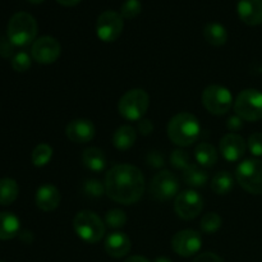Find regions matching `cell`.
Listing matches in <instances>:
<instances>
[{
  "label": "cell",
  "instance_id": "6da1fadb",
  "mask_svg": "<svg viewBox=\"0 0 262 262\" xmlns=\"http://www.w3.org/2000/svg\"><path fill=\"white\" fill-rule=\"evenodd\" d=\"M145 191V178L138 168L119 164L110 169L105 177V192L113 201L132 205L140 201Z\"/></svg>",
  "mask_w": 262,
  "mask_h": 262
},
{
  "label": "cell",
  "instance_id": "7a4b0ae2",
  "mask_svg": "<svg viewBox=\"0 0 262 262\" xmlns=\"http://www.w3.org/2000/svg\"><path fill=\"white\" fill-rule=\"evenodd\" d=\"M201 127L199 119L191 113H179L168 124V136L170 141L181 147H187L196 142L200 137Z\"/></svg>",
  "mask_w": 262,
  "mask_h": 262
},
{
  "label": "cell",
  "instance_id": "3957f363",
  "mask_svg": "<svg viewBox=\"0 0 262 262\" xmlns=\"http://www.w3.org/2000/svg\"><path fill=\"white\" fill-rule=\"evenodd\" d=\"M8 40L14 46H27L37 35V22L27 12H18L12 15L7 28Z\"/></svg>",
  "mask_w": 262,
  "mask_h": 262
},
{
  "label": "cell",
  "instance_id": "277c9868",
  "mask_svg": "<svg viewBox=\"0 0 262 262\" xmlns=\"http://www.w3.org/2000/svg\"><path fill=\"white\" fill-rule=\"evenodd\" d=\"M150 106V97L145 90L135 89L125 92L119 100V114L127 120H141Z\"/></svg>",
  "mask_w": 262,
  "mask_h": 262
},
{
  "label": "cell",
  "instance_id": "5b68a950",
  "mask_svg": "<svg viewBox=\"0 0 262 262\" xmlns=\"http://www.w3.org/2000/svg\"><path fill=\"white\" fill-rule=\"evenodd\" d=\"M77 235L87 243H97L104 238L105 224L92 211H79L73 219Z\"/></svg>",
  "mask_w": 262,
  "mask_h": 262
},
{
  "label": "cell",
  "instance_id": "8992f818",
  "mask_svg": "<svg viewBox=\"0 0 262 262\" xmlns=\"http://www.w3.org/2000/svg\"><path fill=\"white\" fill-rule=\"evenodd\" d=\"M234 112L241 119L247 122L262 119V92L253 89L241 92L234 101Z\"/></svg>",
  "mask_w": 262,
  "mask_h": 262
},
{
  "label": "cell",
  "instance_id": "52a82bcc",
  "mask_svg": "<svg viewBox=\"0 0 262 262\" xmlns=\"http://www.w3.org/2000/svg\"><path fill=\"white\" fill-rule=\"evenodd\" d=\"M235 177L245 191L251 194H262V161L245 160L238 165Z\"/></svg>",
  "mask_w": 262,
  "mask_h": 262
},
{
  "label": "cell",
  "instance_id": "ba28073f",
  "mask_svg": "<svg viewBox=\"0 0 262 262\" xmlns=\"http://www.w3.org/2000/svg\"><path fill=\"white\" fill-rule=\"evenodd\" d=\"M202 104L211 114L223 115L233 106V96L227 87L211 84L202 92Z\"/></svg>",
  "mask_w": 262,
  "mask_h": 262
},
{
  "label": "cell",
  "instance_id": "9c48e42d",
  "mask_svg": "<svg viewBox=\"0 0 262 262\" xmlns=\"http://www.w3.org/2000/svg\"><path fill=\"white\" fill-rule=\"evenodd\" d=\"M123 17L115 10H105L99 15L96 22V32L100 40L113 42L123 32Z\"/></svg>",
  "mask_w": 262,
  "mask_h": 262
},
{
  "label": "cell",
  "instance_id": "30bf717a",
  "mask_svg": "<svg viewBox=\"0 0 262 262\" xmlns=\"http://www.w3.org/2000/svg\"><path fill=\"white\" fill-rule=\"evenodd\" d=\"M204 209V200L193 189L178 193L174 201L176 214L183 220H192L199 216Z\"/></svg>",
  "mask_w": 262,
  "mask_h": 262
},
{
  "label": "cell",
  "instance_id": "8fae6325",
  "mask_svg": "<svg viewBox=\"0 0 262 262\" xmlns=\"http://www.w3.org/2000/svg\"><path fill=\"white\" fill-rule=\"evenodd\" d=\"M150 191L158 201H169L173 197L178 196L179 182L173 173L163 170L152 178Z\"/></svg>",
  "mask_w": 262,
  "mask_h": 262
},
{
  "label": "cell",
  "instance_id": "7c38bea8",
  "mask_svg": "<svg viewBox=\"0 0 262 262\" xmlns=\"http://www.w3.org/2000/svg\"><path fill=\"white\" fill-rule=\"evenodd\" d=\"M61 54V46L56 38L42 36L33 42L31 55L40 64H53Z\"/></svg>",
  "mask_w": 262,
  "mask_h": 262
},
{
  "label": "cell",
  "instance_id": "4fadbf2b",
  "mask_svg": "<svg viewBox=\"0 0 262 262\" xmlns=\"http://www.w3.org/2000/svg\"><path fill=\"white\" fill-rule=\"evenodd\" d=\"M202 246V237L199 232L192 229L181 230L171 239V247L177 255L191 257L196 255Z\"/></svg>",
  "mask_w": 262,
  "mask_h": 262
},
{
  "label": "cell",
  "instance_id": "5bb4252c",
  "mask_svg": "<svg viewBox=\"0 0 262 262\" xmlns=\"http://www.w3.org/2000/svg\"><path fill=\"white\" fill-rule=\"evenodd\" d=\"M66 135L72 142L87 143L94 140L95 125L91 120L74 119L67 125Z\"/></svg>",
  "mask_w": 262,
  "mask_h": 262
},
{
  "label": "cell",
  "instance_id": "9a60e30c",
  "mask_svg": "<svg viewBox=\"0 0 262 262\" xmlns=\"http://www.w3.org/2000/svg\"><path fill=\"white\" fill-rule=\"evenodd\" d=\"M220 152L228 161H238L246 152V142L237 133H228L220 141Z\"/></svg>",
  "mask_w": 262,
  "mask_h": 262
},
{
  "label": "cell",
  "instance_id": "2e32d148",
  "mask_svg": "<svg viewBox=\"0 0 262 262\" xmlns=\"http://www.w3.org/2000/svg\"><path fill=\"white\" fill-rule=\"evenodd\" d=\"M237 10L246 25L258 26L262 23V0H239Z\"/></svg>",
  "mask_w": 262,
  "mask_h": 262
},
{
  "label": "cell",
  "instance_id": "e0dca14e",
  "mask_svg": "<svg viewBox=\"0 0 262 262\" xmlns=\"http://www.w3.org/2000/svg\"><path fill=\"white\" fill-rule=\"evenodd\" d=\"M132 243L125 233L115 232L107 235L105 239V251L109 256L114 258H122L129 253Z\"/></svg>",
  "mask_w": 262,
  "mask_h": 262
},
{
  "label": "cell",
  "instance_id": "ac0fdd59",
  "mask_svg": "<svg viewBox=\"0 0 262 262\" xmlns=\"http://www.w3.org/2000/svg\"><path fill=\"white\" fill-rule=\"evenodd\" d=\"M60 192L53 184H43L36 192V205L42 211H53L60 204Z\"/></svg>",
  "mask_w": 262,
  "mask_h": 262
},
{
  "label": "cell",
  "instance_id": "d6986e66",
  "mask_svg": "<svg viewBox=\"0 0 262 262\" xmlns=\"http://www.w3.org/2000/svg\"><path fill=\"white\" fill-rule=\"evenodd\" d=\"M82 163L89 170L99 173V171L104 170L106 166V158L100 148L90 147L82 154Z\"/></svg>",
  "mask_w": 262,
  "mask_h": 262
},
{
  "label": "cell",
  "instance_id": "ffe728a7",
  "mask_svg": "<svg viewBox=\"0 0 262 262\" xmlns=\"http://www.w3.org/2000/svg\"><path fill=\"white\" fill-rule=\"evenodd\" d=\"M20 228L19 219L12 212H0V239L8 241L18 234Z\"/></svg>",
  "mask_w": 262,
  "mask_h": 262
},
{
  "label": "cell",
  "instance_id": "44dd1931",
  "mask_svg": "<svg viewBox=\"0 0 262 262\" xmlns=\"http://www.w3.org/2000/svg\"><path fill=\"white\" fill-rule=\"evenodd\" d=\"M136 130L130 125H122L113 135V145L120 151L129 150L136 142Z\"/></svg>",
  "mask_w": 262,
  "mask_h": 262
},
{
  "label": "cell",
  "instance_id": "7402d4cb",
  "mask_svg": "<svg viewBox=\"0 0 262 262\" xmlns=\"http://www.w3.org/2000/svg\"><path fill=\"white\" fill-rule=\"evenodd\" d=\"M204 37L210 45L222 46L227 42V28L217 22H210L204 27Z\"/></svg>",
  "mask_w": 262,
  "mask_h": 262
},
{
  "label": "cell",
  "instance_id": "603a6c76",
  "mask_svg": "<svg viewBox=\"0 0 262 262\" xmlns=\"http://www.w3.org/2000/svg\"><path fill=\"white\" fill-rule=\"evenodd\" d=\"M194 156H196L197 163L205 168H211L217 161V152L215 147L210 143L202 142L194 150Z\"/></svg>",
  "mask_w": 262,
  "mask_h": 262
},
{
  "label": "cell",
  "instance_id": "cb8c5ba5",
  "mask_svg": "<svg viewBox=\"0 0 262 262\" xmlns=\"http://www.w3.org/2000/svg\"><path fill=\"white\" fill-rule=\"evenodd\" d=\"M18 193H19V187L14 179H0V205L7 206L13 204L17 200Z\"/></svg>",
  "mask_w": 262,
  "mask_h": 262
},
{
  "label": "cell",
  "instance_id": "d4e9b609",
  "mask_svg": "<svg viewBox=\"0 0 262 262\" xmlns=\"http://www.w3.org/2000/svg\"><path fill=\"white\" fill-rule=\"evenodd\" d=\"M207 173H205L201 168L194 164H191L187 169L183 170V181L189 187H204L207 183Z\"/></svg>",
  "mask_w": 262,
  "mask_h": 262
},
{
  "label": "cell",
  "instance_id": "484cf974",
  "mask_svg": "<svg viewBox=\"0 0 262 262\" xmlns=\"http://www.w3.org/2000/svg\"><path fill=\"white\" fill-rule=\"evenodd\" d=\"M234 187V179L229 171H219L211 182V189L219 196L228 194Z\"/></svg>",
  "mask_w": 262,
  "mask_h": 262
},
{
  "label": "cell",
  "instance_id": "4316f807",
  "mask_svg": "<svg viewBox=\"0 0 262 262\" xmlns=\"http://www.w3.org/2000/svg\"><path fill=\"white\" fill-rule=\"evenodd\" d=\"M51 156H53V148H51V146H49L48 143H40L32 151L31 160H32L33 165L41 168V166H45L51 160Z\"/></svg>",
  "mask_w": 262,
  "mask_h": 262
},
{
  "label": "cell",
  "instance_id": "83f0119b",
  "mask_svg": "<svg viewBox=\"0 0 262 262\" xmlns=\"http://www.w3.org/2000/svg\"><path fill=\"white\" fill-rule=\"evenodd\" d=\"M105 224L112 229H119L127 224V215L124 211L119 209L110 210L106 215H105Z\"/></svg>",
  "mask_w": 262,
  "mask_h": 262
},
{
  "label": "cell",
  "instance_id": "f1b7e54d",
  "mask_svg": "<svg viewBox=\"0 0 262 262\" xmlns=\"http://www.w3.org/2000/svg\"><path fill=\"white\" fill-rule=\"evenodd\" d=\"M222 227V217L216 212H209L201 220V230L207 234L216 233Z\"/></svg>",
  "mask_w": 262,
  "mask_h": 262
},
{
  "label": "cell",
  "instance_id": "f546056e",
  "mask_svg": "<svg viewBox=\"0 0 262 262\" xmlns=\"http://www.w3.org/2000/svg\"><path fill=\"white\" fill-rule=\"evenodd\" d=\"M142 10V4L140 0H125L120 8V15L127 19L136 18Z\"/></svg>",
  "mask_w": 262,
  "mask_h": 262
},
{
  "label": "cell",
  "instance_id": "4dcf8cb0",
  "mask_svg": "<svg viewBox=\"0 0 262 262\" xmlns=\"http://www.w3.org/2000/svg\"><path fill=\"white\" fill-rule=\"evenodd\" d=\"M83 192L89 197H100L106 193L105 192V184H102L97 179H89V181L84 182Z\"/></svg>",
  "mask_w": 262,
  "mask_h": 262
},
{
  "label": "cell",
  "instance_id": "1f68e13d",
  "mask_svg": "<svg viewBox=\"0 0 262 262\" xmlns=\"http://www.w3.org/2000/svg\"><path fill=\"white\" fill-rule=\"evenodd\" d=\"M170 164L176 169L184 170V169H187L191 165V163H189V155L182 150L173 151V154L170 155Z\"/></svg>",
  "mask_w": 262,
  "mask_h": 262
},
{
  "label": "cell",
  "instance_id": "d6a6232c",
  "mask_svg": "<svg viewBox=\"0 0 262 262\" xmlns=\"http://www.w3.org/2000/svg\"><path fill=\"white\" fill-rule=\"evenodd\" d=\"M12 67L17 72H26L31 67V58L27 53L20 51L12 58Z\"/></svg>",
  "mask_w": 262,
  "mask_h": 262
},
{
  "label": "cell",
  "instance_id": "836d02e7",
  "mask_svg": "<svg viewBox=\"0 0 262 262\" xmlns=\"http://www.w3.org/2000/svg\"><path fill=\"white\" fill-rule=\"evenodd\" d=\"M248 148L255 156H262V133H253L248 138Z\"/></svg>",
  "mask_w": 262,
  "mask_h": 262
},
{
  "label": "cell",
  "instance_id": "e575fe53",
  "mask_svg": "<svg viewBox=\"0 0 262 262\" xmlns=\"http://www.w3.org/2000/svg\"><path fill=\"white\" fill-rule=\"evenodd\" d=\"M146 161H147V164L150 166H154V168H161V166L164 165V156L161 155L160 152H158V151H151L150 154L147 155V159H146Z\"/></svg>",
  "mask_w": 262,
  "mask_h": 262
},
{
  "label": "cell",
  "instance_id": "d590c367",
  "mask_svg": "<svg viewBox=\"0 0 262 262\" xmlns=\"http://www.w3.org/2000/svg\"><path fill=\"white\" fill-rule=\"evenodd\" d=\"M193 262H224V261H223L219 256L215 255V253L205 252L197 256V257L193 260Z\"/></svg>",
  "mask_w": 262,
  "mask_h": 262
},
{
  "label": "cell",
  "instance_id": "8d00e7d4",
  "mask_svg": "<svg viewBox=\"0 0 262 262\" xmlns=\"http://www.w3.org/2000/svg\"><path fill=\"white\" fill-rule=\"evenodd\" d=\"M138 130L141 132V135L148 136L154 130L152 123L148 119H141L140 122H138Z\"/></svg>",
  "mask_w": 262,
  "mask_h": 262
},
{
  "label": "cell",
  "instance_id": "74e56055",
  "mask_svg": "<svg viewBox=\"0 0 262 262\" xmlns=\"http://www.w3.org/2000/svg\"><path fill=\"white\" fill-rule=\"evenodd\" d=\"M13 46L14 45H13L9 40L3 41V42L0 43V54H2L3 56H5V58H8V56H12L13 55Z\"/></svg>",
  "mask_w": 262,
  "mask_h": 262
},
{
  "label": "cell",
  "instance_id": "f35d334b",
  "mask_svg": "<svg viewBox=\"0 0 262 262\" xmlns=\"http://www.w3.org/2000/svg\"><path fill=\"white\" fill-rule=\"evenodd\" d=\"M242 120L243 119H241L239 117H232L230 118L229 120H228V128H229L230 130H238V129H241V128H242Z\"/></svg>",
  "mask_w": 262,
  "mask_h": 262
},
{
  "label": "cell",
  "instance_id": "ab89813d",
  "mask_svg": "<svg viewBox=\"0 0 262 262\" xmlns=\"http://www.w3.org/2000/svg\"><path fill=\"white\" fill-rule=\"evenodd\" d=\"M124 262H150L143 256H132V257H128Z\"/></svg>",
  "mask_w": 262,
  "mask_h": 262
},
{
  "label": "cell",
  "instance_id": "60d3db41",
  "mask_svg": "<svg viewBox=\"0 0 262 262\" xmlns=\"http://www.w3.org/2000/svg\"><path fill=\"white\" fill-rule=\"evenodd\" d=\"M58 3H60L61 5H66V7H72V5L78 4L81 0H56Z\"/></svg>",
  "mask_w": 262,
  "mask_h": 262
},
{
  "label": "cell",
  "instance_id": "b9f144b4",
  "mask_svg": "<svg viewBox=\"0 0 262 262\" xmlns=\"http://www.w3.org/2000/svg\"><path fill=\"white\" fill-rule=\"evenodd\" d=\"M154 262H171L170 258L168 257H158Z\"/></svg>",
  "mask_w": 262,
  "mask_h": 262
},
{
  "label": "cell",
  "instance_id": "7bdbcfd3",
  "mask_svg": "<svg viewBox=\"0 0 262 262\" xmlns=\"http://www.w3.org/2000/svg\"><path fill=\"white\" fill-rule=\"evenodd\" d=\"M28 2L33 3V4H40V3H42L43 0H28Z\"/></svg>",
  "mask_w": 262,
  "mask_h": 262
},
{
  "label": "cell",
  "instance_id": "ee69618b",
  "mask_svg": "<svg viewBox=\"0 0 262 262\" xmlns=\"http://www.w3.org/2000/svg\"><path fill=\"white\" fill-rule=\"evenodd\" d=\"M0 262H3V261H0Z\"/></svg>",
  "mask_w": 262,
  "mask_h": 262
}]
</instances>
